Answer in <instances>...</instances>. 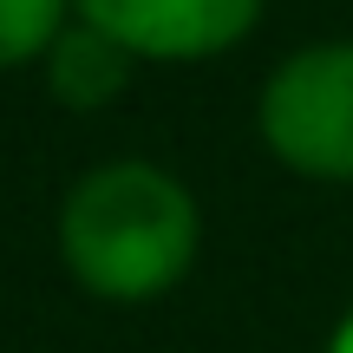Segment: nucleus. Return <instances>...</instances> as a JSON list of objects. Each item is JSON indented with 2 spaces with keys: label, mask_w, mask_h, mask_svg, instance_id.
Masks as SVG:
<instances>
[{
  "label": "nucleus",
  "mask_w": 353,
  "mask_h": 353,
  "mask_svg": "<svg viewBox=\"0 0 353 353\" xmlns=\"http://www.w3.org/2000/svg\"><path fill=\"white\" fill-rule=\"evenodd\" d=\"M39 59H46V85H52L59 105H72V112H99V105H112L118 92H125L138 52H131L125 39H112L105 26H92V20L72 13V20L59 26V39H52Z\"/></svg>",
  "instance_id": "obj_4"
},
{
  "label": "nucleus",
  "mask_w": 353,
  "mask_h": 353,
  "mask_svg": "<svg viewBox=\"0 0 353 353\" xmlns=\"http://www.w3.org/2000/svg\"><path fill=\"white\" fill-rule=\"evenodd\" d=\"M72 0H0V65H26L59 39Z\"/></svg>",
  "instance_id": "obj_5"
},
{
  "label": "nucleus",
  "mask_w": 353,
  "mask_h": 353,
  "mask_svg": "<svg viewBox=\"0 0 353 353\" xmlns=\"http://www.w3.org/2000/svg\"><path fill=\"white\" fill-rule=\"evenodd\" d=\"M262 138L288 170L353 183V39L307 46L262 92Z\"/></svg>",
  "instance_id": "obj_2"
},
{
  "label": "nucleus",
  "mask_w": 353,
  "mask_h": 353,
  "mask_svg": "<svg viewBox=\"0 0 353 353\" xmlns=\"http://www.w3.org/2000/svg\"><path fill=\"white\" fill-rule=\"evenodd\" d=\"M327 353H353V314L341 321V327H334V341H327Z\"/></svg>",
  "instance_id": "obj_6"
},
{
  "label": "nucleus",
  "mask_w": 353,
  "mask_h": 353,
  "mask_svg": "<svg viewBox=\"0 0 353 353\" xmlns=\"http://www.w3.org/2000/svg\"><path fill=\"white\" fill-rule=\"evenodd\" d=\"M196 203L157 164H99L59 210V249L79 288L105 301H151L196 262Z\"/></svg>",
  "instance_id": "obj_1"
},
{
  "label": "nucleus",
  "mask_w": 353,
  "mask_h": 353,
  "mask_svg": "<svg viewBox=\"0 0 353 353\" xmlns=\"http://www.w3.org/2000/svg\"><path fill=\"white\" fill-rule=\"evenodd\" d=\"M72 13L125 39L138 59H210L255 26L262 0H72Z\"/></svg>",
  "instance_id": "obj_3"
}]
</instances>
